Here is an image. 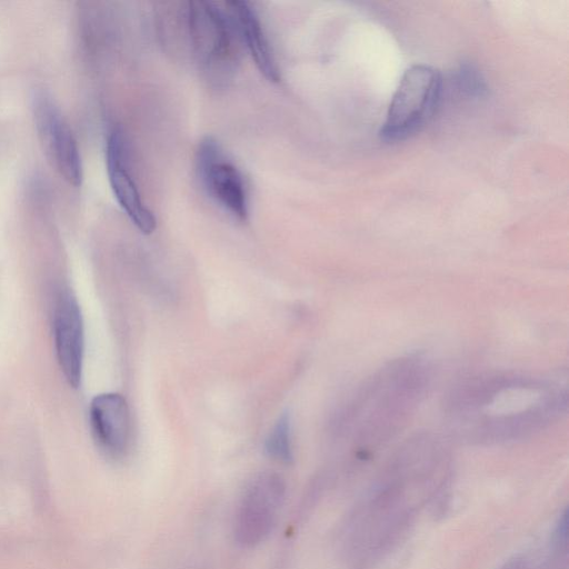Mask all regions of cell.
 Masks as SVG:
<instances>
[{
	"label": "cell",
	"instance_id": "obj_6",
	"mask_svg": "<svg viewBox=\"0 0 569 569\" xmlns=\"http://www.w3.org/2000/svg\"><path fill=\"white\" fill-rule=\"evenodd\" d=\"M196 167L201 186L221 208L239 221L249 217V199L244 178L212 137L198 146Z\"/></svg>",
	"mask_w": 569,
	"mask_h": 569
},
{
	"label": "cell",
	"instance_id": "obj_7",
	"mask_svg": "<svg viewBox=\"0 0 569 569\" xmlns=\"http://www.w3.org/2000/svg\"><path fill=\"white\" fill-rule=\"evenodd\" d=\"M106 161L110 187L119 206L142 233H152L157 221L141 199L137 183L128 169L126 138L119 128H113L109 133Z\"/></svg>",
	"mask_w": 569,
	"mask_h": 569
},
{
	"label": "cell",
	"instance_id": "obj_5",
	"mask_svg": "<svg viewBox=\"0 0 569 569\" xmlns=\"http://www.w3.org/2000/svg\"><path fill=\"white\" fill-rule=\"evenodd\" d=\"M31 111L42 149L59 174L71 186L82 181L80 150L71 128L50 92L33 89Z\"/></svg>",
	"mask_w": 569,
	"mask_h": 569
},
{
	"label": "cell",
	"instance_id": "obj_3",
	"mask_svg": "<svg viewBox=\"0 0 569 569\" xmlns=\"http://www.w3.org/2000/svg\"><path fill=\"white\" fill-rule=\"evenodd\" d=\"M187 27L194 57L207 79L224 86L234 76L243 46L231 12L208 1L188 2Z\"/></svg>",
	"mask_w": 569,
	"mask_h": 569
},
{
	"label": "cell",
	"instance_id": "obj_8",
	"mask_svg": "<svg viewBox=\"0 0 569 569\" xmlns=\"http://www.w3.org/2000/svg\"><path fill=\"white\" fill-rule=\"evenodd\" d=\"M54 343L61 370L72 387L81 380L83 326L79 306L70 293H62L54 311Z\"/></svg>",
	"mask_w": 569,
	"mask_h": 569
},
{
	"label": "cell",
	"instance_id": "obj_10",
	"mask_svg": "<svg viewBox=\"0 0 569 569\" xmlns=\"http://www.w3.org/2000/svg\"><path fill=\"white\" fill-rule=\"evenodd\" d=\"M227 6L236 20L242 43L248 49L258 70L270 82H278L280 80L279 69L256 10L246 1L234 0L228 2Z\"/></svg>",
	"mask_w": 569,
	"mask_h": 569
},
{
	"label": "cell",
	"instance_id": "obj_1",
	"mask_svg": "<svg viewBox=\"0 0 569 569\" xmlns=\"http://www.w3.org/2000/svg\"><path fill=\"white\" fill-rule=\"evenodd\" d=\"M567 409L566 380L511 371L465 377L449 389L442 403L451 432L480 443L526 438L557 422Z\"/></svg>",
	"mask_w": 569,
	"mask_h": 569
},
{
	"label": "cell",
	"instance_id": "obj_11",
	"mask_svg": "<svg viewBox=\"0 0 569 569\" xmlns=\"http://www.w3.org/2000/svg\"><path fill=\"white\" fill-rule=\"evenodd\" d=\"M266 452L272 459L291 463L293 460L291 446V421L289 413H282L266 440Z\"/></svg>",
	"mask_w": 569,
	"mask_h": 569
},
{
	"label": "cell",
	"instance_id": "obj_12",
	"mask_svg": "<svg viewBox=\"0 0 569 569\" xmlns=\"http://www.w3.org/2000/svg\"><path fill=\"white\" fill-rule=\"evenodd\" d=\"M455 77L458 89L465 94L480 98L487 93V83L476 66L469 62L461 63Z\"/></svg>",
	"mask_w": 569,
	"mask_h": 569
},
{
	"label": "cell",
	"instance_id": "obj_4",
	"mask_svg": "<svg viewBox=\"0 0 569 569\" xmlns=\"http://www.w3.org/2000/svg\"><path fill=\"white\" fill-rule=\"evenodd\" d=\"M442 90L440 73L425 64L409 68L390 102L380 136L386 141H401L415 133L433 116Z\"/></svg>",
	"mask_w": 569,
	"mask_h": 569
},
{
	"label": "cell",
	"instance_id": "obj_9",
	"mask_svg": "<svg viewBox=\"0 0 569 569\" xmlns=\"http://www.w3.org/2000/svg\"><path fill=\"white\" fill-rule=\"evenodd\" d=\"M90 421L101 449L113 458L121 457L129 442V408L126 399L114 392L94 397L90 405Z\"/></svg>",
	"mask_w": 569,
	"mask_h": 569
},
{
	"label": "cell",
	"instance_id": "obj_2",
	"mask_svg": "<svg viewBox=\"0 0 569 569\" xmlns=\"http://www.w3.org/2000/svg\"><path fill=\"white\" fill-rule=\"evenodd\" d=\"M432 379L420 355L392 359L367 377L345 408L340 425L360 449L378 447L398 435L426 398Z\"/></svg>",
	"mask_w": 569,
	"mask_h": 569
}]
</instances>
